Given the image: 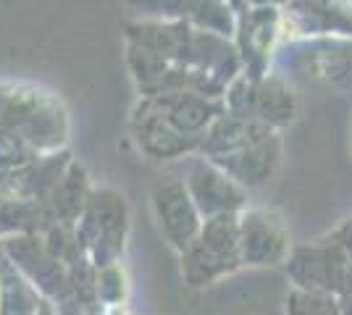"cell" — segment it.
Masks as SVG:
<instances>
[{
  "label": "cell",
  "mask_w": 352,
  "mask_h": 315,
  "mask_svg": "<svg viewBox=\"0 0 352 315\" xmlns=\"http://www.w3.org/2000/svg\"><path fill=\"white\" fill-rule=\"evenodd\" d=\"M197 150L239 184H263L279 165L281 139L268 124L223 113L210 124Z\"/></svg>",
  "instance_id": "cell-1"
},
{
  "label": "cell",
  "mask_w": 352,
  "mask_h": 315,
  "mask_svg": "<svg viewBox=\"0 0 352 315\" xmlns=\"http://www.w3.org/2000/svg\"><path fill=\"white\" fill-rule=\"evenodd\" d=\"M69 135L58 100L34 87L0 84V137H16L34 150H53Z\"/></svg>",
  "instance_id": "cell-2"
},
{
  "label": "cell",
  "mask_w": 352,
  "mask_h": 315,
  "mask_svg": "<svg viewBox=\"0 0 352 315\" xmlns=\"http://www.w3.org/2000/svg\"><path fill=\"white\" fill-rule=\"evenodd\" d=\"M129 132H132L134 142L140 145V150L147 152L155 161H166V158H176V155L197 150V142L182 135L150 97H142L137 103L132 121H129Z\"/></svg>",
  "instance_id": "cell-3"
},
{
  "label": "cell",
  "mask_w": 352,
  "mask_h": 315,
  "mask_svg": "<svg viewBox=\"0 0 352 315\" xmlns=\"http://www.w3.org/2000/svg\"><path fill=\"white\" fill-rule=\"evenodd\" d=\"M155 213L161 218L163 231L179 247H190L192 237L197 231V205L187 192V184L182 181H163L155 189Z\"/></svg>",
  "instance_id": "cell-4"
},
{
  "label": "cell",
  "mask_w": 352,
  "mask_h": 315,
  "mask_svg": "<svg viewBox=\"0 0 352 315\" xmlns=\"http://www.w3.org/2000/svg\"><path fill=\"white\" fill-rule=\"evenodd\" d=\"M187 192H190L197 208L210 210L216 215L229 213L242 197L236 181L226 171H221L216 163L206 161V158L192 165L190 179H187Z\"/></svg>",
  "instance_id": "cell-5"
},
{
  "label": "cell",
  "mask_w": 352,
  "mask_h": 315,
  "mask_svg": "<svg viewBox=\"0 0 352 315\" xmlns=\"http://www.w3.org/2000/svg\"><path fill=\"white\" fill-rule=\"evenodd\" d=\"M281 229L268 213H248L239 221V247L245 250V255L250 253L252 257H274L281 253Z\"/></svg>",
  "instance_id": "cell-6"
}]
</instances>
